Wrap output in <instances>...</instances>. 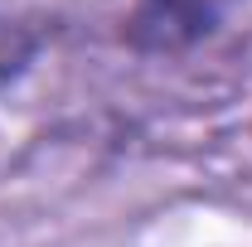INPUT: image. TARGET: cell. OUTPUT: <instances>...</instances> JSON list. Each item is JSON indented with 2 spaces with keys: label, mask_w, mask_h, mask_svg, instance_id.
<instances>
[{
  "label": "cell",
  "mask_w": 252,
  "mask_h": 247,
  "mask_svg": "<svg viewBox=\"0 0 252 247\" xmlns=\"http://www.w3.org/2000/svg\"><path fill=\"white\" fill-rule=\"evenodd\" d=\"M44 44V25L20 0H0V83L20 78Z\"/></svg>",
  "instance_id": "cell-2"
},
{
  "label": "cell",
  "mask_w": 252,
  "mask_h": 247,
  "mask_svg": "<svg viewBox=\"0 0 252 247\" xmlns=\"http://www.w3.org/2000/svg\"><path fill=\"white\" fill-rule=\"evenodd\" d=\"M238 0H136L126 39L141 54H185L219 30Z\"/></svg>",
  "instance_id": "cell-1"
}]
</instances>
